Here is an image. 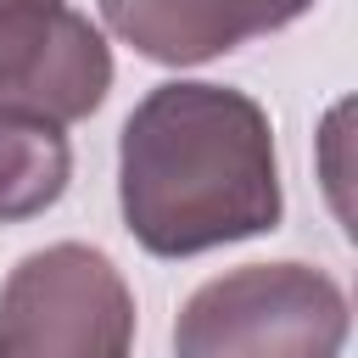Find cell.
<instances>
[{
    "label": "cell",
    "mask_w": 358,
    "mask_h": 358,
    "mask_svg": "<svg viewBox=\"0 0 358 358\" xmlns=\"http://www.w3.org/2000/svg\"><path fill=\"white\" fill-rule=\"evenodd\" d=\"M123 229L151 257H196L280 229V157L263 101L235 84L168 78L117 134Z\"/></svg>",
    "instance_id": "cell-1"
},
{
    "label": "cell",
    "mask_w": 358,
    "mask_h": 358,
    "mask_svg": "<svg viewBox=\"0 0 358 358\" xmlns=\"http://www.w3.org/2000/svg\"><path fill=\"white\" fill-rule=\"evenodd\" d=\"M347 291L313 263H246L196 285L173 319V358H341Z\"/></svg>",
    "instance_id": "cell-2"
},
{
    "label": "cell",
    "mask_w": 358,
    "mask_h": 358,
    "mask_svg": "<svg viewBox=\"0 0 358 358\" xmlns=\"http://www.w3.org/2000/svg\"><path fill=\"white\" fill-rule=\"evenodd\" d=\"M0 358H134V291L101 246L56 241L0 285Z\"/></svg>",
    "instance_id": "cell-3"
},
{
    "label": "cell",
    "mask_w": 358,
    "mask_h": 358,
    "mask_svg": "<svg viewBox=\"0 0 358 358\" xmlns=\"http://www.w3.org/2000/svg\"><path fill=\"white\" fill-rule=\"evenodd\" d=\"M106 90L112 50L84 11L67 0H0V106L78 123Z\"/></svg>",
    "instance_id": "cell-4"
},
{
    "label": "cell",
    "mask_w": 358,
    "mask_h": 358,
    "mask_svg": "<svg viewBox=\"0 0 358 358\" xmlns=\"http://www.w3.org/2000/svg\"><path fill=\"white\" fill-rule=\"evenodd\" d=\"M319 0H101L106 28L134 56L162 67H201L246 39L280 34Z\"/></svg>",
    "instance_id": "cell-5"
},
{
    "label": "cell",
    "mask_w": 358,
    "mask_h": 358,
    "mask_svg": "<svg viewBox=\"0 0 358 358\" xmlns=\"http://www.w3.org/2000/svg\"><path fill=\"white\" fill-rule=\"evenodd\" d=\"M73 145L62 123L0 106V224H22L50 213L67 196Z\"/></svg>",
    "instance_id": "cell-6"
}]
</instances>
